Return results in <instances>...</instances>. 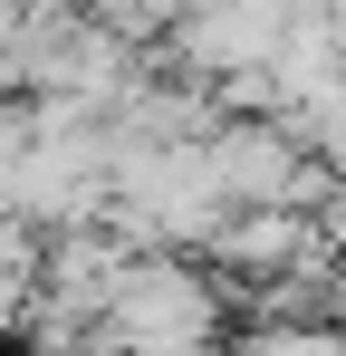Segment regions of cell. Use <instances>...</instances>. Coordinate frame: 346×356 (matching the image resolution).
I'll use <instances>...</instances> for the list:
<instances>
[{"instance_id": "obj_5", "label": "cell", "mask_w": 346, "mask_h": 356, "mask_svg": "<svg viewBox=\"0 0 346 356\" xmlns=\"http://www.w3.org/2000/svg\"><path fill=\"white\" fill-rule=\"evenodd\" d=\"M19 10H29V0H0V39H10V29H19Z\"/></svg>"}, {"instance_id": "obj_2", "label": "cell", "mask_w": 346, "mask_h": 356, "mask_svg": "<svg viewBox=\"0 0 346 356\" xmlns=\"http://www.w3.org/2000/svg\"><path fill=\"white\" fill-rule=\"evenodd\" d=\"M202 154H212V174H222L231 212H318V202H327L318 154H308L279 116H222L202 135Z\"/></svg>"}, {"instance_id": "obj_4", "label": "cell", "mask_w": 346, "mask_h": 356, "mask_svg": "<svg viewBox=\"0 0 346 356\" xmlns=\"http://www.w3.org/2000/svg\"><path fill=\"white\" fill-rule=\"evenodd\" d=\"M318 308H327V318H337V327H346V260H337V270H327V298H318Z\"/></svg>"}, {"instance_id": "obj_1", "label": "cell", "mask_w": 346, "mask_h": 356, "mask_svg": "<svg viewBox=\"0 0 346 356\" xmlns=\"http://www.w3.org/2000/svg\"><path fill=\"white\" fill-rule=\"evenodd\" d=\"M222 280L183 250H135L115 270L106 308H97V337L106 356H222Z\"/></svg>"}, {"instance_id": "obj_3", "label": "cell", "mask_w": 346, "mask_h": 356, "mask_svg": "<svg viewBox=\"0 0 346 356\" xmlns=\"http://www.w3.org/2000/svg\"><path fill=\"white\" fill-rule=\"evenodd\" d=\"M288 10H298V0H183L164 19V49H173V67H183L192 87H240V77L270 67Z\"/></svg>"}]
</instances>
